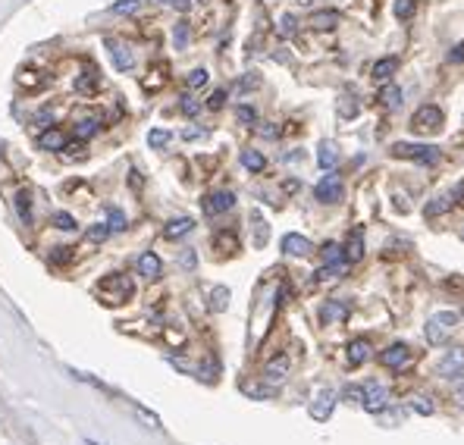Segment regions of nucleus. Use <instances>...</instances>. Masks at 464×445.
I'll return each mask as SVG.
<instances>
[{
	"instance_id": "obj_29",
	"label": "nucleus",
	"mask_w": 464,
	"mask_h": 445,
	"mask_svg": "<svg viewBox=\"0 0 464 445\" xmlns=\"http://www.w3.org/2000/svg\"><path fill=\"white\" fill-rule=\"evenodd\" d=\"M73 257H76V251L69 248V245H57V248L51 251V264H57V267H66Z\"/></svg>"
},
{
	"instance_id": "obj_35",
	"label": "nucleus",
	"mask_w": 464,
	"mask_h": 445,
	"mask_svg": "<svg viewBox=\"0 0 464 445\" xmlns=\"http://www.w3.org/2000/svg\"><path fill=\"white\" fill-rule=\"evenodd\" d=\"M148 145L157 148V150L167 148L170 145V132L167 129H151V132H148Z\"/></svg>"
},
{
	"instance_id": "obj_21",
	"label": "nucleus",
	"mask_w": 464,
	"mask_h": 445,
	"mask_svg": "<svg viewBox=\"0 0 464 445\" xmlns=\"http://www.w3.org/2000/svg\"><path fill=\"white\" fill-rule=\"evenodd\" d=\"M345 317H349V307L339 305V301H326L324 311H320V320L324 323H339V320H345Z\"/></svg>"
},
{
	"instance_id": "obj_39",
	"label": "nucleus",
	"mask_w": 464,
	"mask_h": 445,
	"mask_svg": "<svg viewBox=\"0 0 464 445\" xmlns=\"http://www.w3.org/2000/svg\"><path fill=\"white\" fill-rule=\"evenodd\" d=\"M418 414H433V401H427V395H414V404H411Z\"/></svg>"
},
{
	"instance_id": "obj_51",
	"label": "nucleus",
	"mask_w": 464,
	"mask_h": 445,
	"mask_svg": "<svg viewBox=\"0 0 464 445\" xmlns=\"http://www.w3.org/2000/svg\"><path fill=\"white\" fill-rule=\"evenodd\" d=\"M201 135H204L201 129H185V132H182V138H185V141H192V138H201Z\"/></svg>"
},
{
	"instance_id": "obj_42",
	"label": "nucleus",
	"mask_w": 464,
	"mask_h": 445,
	"mask_svg": "<svg viewBox=\"0 0 464 445\" xmlns=\"http://www.w3.org/2000/svg\"><path fill=\"white\" fill-rule=\"evenodd\" d=\"M107 235H110V226H107V222H98V226L88 229V238H91V242H104Z\"/></svg>"
},
{
	"instance_id": "obj_23",
	"label": "nucleus",
	"mask_w": 464,
	"mask_h": 445,
	"mask_svg": "<svg viewBox=\"0 0 464 445\" xmlns=\"http://www.w3.org/2000/svg\"><path fill=\"white\" fill-rule=\"evenodd\" d=\"M242 166H245V170H251V173H264L267 160H264V154H261V150L248 148V150H242Z\"/></svg>"
},
{
	"instance_id": "obj_45",
	"label": "nucleus",
	"mask_w": 464,
	"mask_h": 445,
	"mask_svg": "<svg viewBox=\"0 0 464 445\" xmlns=\"http://www.w3.org/2000/svg\"><path fill=\"white\" fill-rule=\"evenodd\" d=\"M257 82H261V78H257L254 73H251V76H245V78H242V82H239V91H248V88H257Z\"/></svg>"
},
{
	"instance_id": "obj_52",
	"label": "nucleus",
	"mask_w": 464,
	"mask_h": 445,
	"mask_svg": "<svg viewBox=\"0 0 464 445\" xmlns=\"http://www.w3.org/2000/svg\"><path fill=\"white\" fill-rule=\"evenodd\" d=\"M452 60H464V44H458V47L452 51Z\"/></svg>"
},
{
	"instance_id": "obj_50",
	"label": "nucleus",
	"mask_w": 464,
	"mask_h": 445,
	"mask_svg": "<svg viewBox=\"0 0 464 445\" xmlns=\"http://www.w3.org/2000/svg\"><path fill=\"white\" fill-rule=\"evenodd\" d=\"M170 6H176V10H188V6H192V0H170Z\"/></svg>"
},
{
	"instance_id": "obj_22",
	"label": "nucleus",
	"mask_w": 464,
	"mask_h": 445,
	"mask_svg": "<svg viewBox=\"0 0 464 445\" xmlns=\"http://www.w3.org/2000/svg\"><path fill=\"white\" fill-rule=\"evenodd\" d=\"M336 22H339V13H336V10H320V13H314V16H311V26L317 29V31H329V29H336Z\"/></svg>"
},
{
	"instance_id": "obj_9",
	"label": "nucleus",
	"mask_w": 464,
	"mask_h": 445,
	"mask_svg": "<svg viewBox=\"0 0 464 445\" xmlns=\"http://www.w3.org/2000/svg\"><path fill=\"white\" fill-rule=\"evenodd\" d=\"M408 357H411V348H408L405 342H396V345H389L386 352L380 354V364L383 367H389V370H398V367H405L408 364Z\"/></svg>"
},
{
	"instance_id": "obj_32",
	"label": "nucleus",
	"mask_w": 464,
	"mask_h": 445,
	"mask_svg": "<svg viewBox=\"0 0 464 445\" xmlns=\"http://www.w3.org/2000/svg\"><path fill=\"white\" fill-rule=\"evenodd\" d=\"M98 129H100L98 119H82V123L76 126V138H78V141H85V138H91V135L98 132Z\"/></svg>"
},
{
	"instance_id": "obj_54",
	"label": "nucleus",
	"mask_w": 464,
	"mask_h": 445,
	"mask_svg": "<svg viewBox=\"0 0 464 445\" xmlns=\"http://www.w3.org/2000/svg\"><path fill=\"white\" fill-rule=\"evenodd\" d=\"M461 238H464V229H461Z\"/></svg>"
},
{
	"instance_id": "obj_13",
	"label": "nucleus",
	"mask_w": 464,
	"mask_h": 445,
	"mask_svg": "<svg viewBox=\"0 0 464 445\" xmlns=\"http://www.w3.org/2000/svg\"><path fill=\"white\" fill-rule=\"evenodd\" d=\"M311 248H314V245H311L304 235H298V232L282 235V251H286L289 257H308Z\"/></svg>"
},
{
	"instance_id": "obj_49",
	"label": "nucleus",
	"mask_w": 464,
	"mask_h": 445,
	"mask_svg": "<svg viewBox=\"0 0 464 445\" xmlns=\"http://www.w3.org/2000/svg\"><path fill=\"white\" fill-rule=\"evenodd\" d=\"M345 399H349V401H361V386H349V389H345Z\"/></svg>"
},
{
	"instance_id": "obj_2",
	"label": "nucleus",
	"mask_w": 464,
	"mask_h": 445,
	"mask_svg": "<svg viewBox=\"0 0 464 445\" xmlns=\"http://www.w3.org/2000/svg\"><path fill=\"white\" fill-rule=\"evenodd\" d=\"M458 320H461V317L455 314V311L433 314V317L427 320V327H423V332H427V342H430V345H443V342L449 339V332L458 327Z\"/></svg>"
},
{
	"instance_id": "obj_4",
	"label": "nucleus",
	"mask_w": 464,
	"mask_h": 445,
	"mask_svg": "<svg viewBox=\"0 0 464 445\" xmlns=\"http://www.w3.org/2000/svg\"><path fill=\"white\" fill-rule=\"evenodd\" d=\"M361 404H364V411H371V414H380V411L389 404V392L371 379V383L361 386Z\"/></svg>"
},
{
	"instance_id": "obj_19",
	"label": "nucleus",
	"mask_w": 464,
	"mask_h": 445,
	"mask_svg": "<svg viewBox=\"0 0 464 445\" xmlns=\"http://www.w3.org/2000/svg\"><path fill=\"white\" fill-rule=\"evenodd\" d=\"M317 163H320V170H326V173L339 163V150H336L333 141H324V145L317 148Z\"/></svg>"
},
{
	"instance_id": "obj_1",
	"label": "nucleus",
	"mask_w": 464,
	"mask_h": 445,
	"mask_svg": "<svg viewBox=\"0 0 464 445\" xmlns=\"http://www.w3.org/2000/svg\"><path fill=\"white\" fill-rule=\"evenodd\" d=\"M98 295L107 301V305H123L135 295V282H132L129 273H107L104 280L98 282Z\"/></svg>"
},
{
	"instance_id": "obj_47",
	"label": "nucleus",
	"mask_w": 464,
	"mask_h": 445,
	"mask_svg": "<svg viewBox=\"0 0 464 445\" xmlns=\"http://www.w3.org/2000/svg\"><path fill=\"white\" fill-rule=\"evenodd\" d=\"M135 411H138V414L148 420V426H160V420H157V414H151V411H145V408H141V404H135Z\"/></svg>"
},
{
	"instance_id": "obj_7",
	"label": "nucleus",
	"mask_w": 464,
	"mask_h": 445,
	"mask_svg": "<svg viewBox=\"0 0 464 445\" xmlns=\"http://www.w3.org/2000/svg\"><path fill=\"white\" fill-rule=\"evenodd\" d=\"M107 53H110V60H113V66H116V73H129L132 66H135V60H132V51L125 44L120 41H113V38H107Z\"/></svg>"
},
{
	"instance_id": "obj_11",
	"label": "nucleus",
	"mask_w": 464,
	"mask_h": 445,
	"mask_svg": "<svg viewBox=\"0 0 464 445\" xmlns=\"http://www.w3.org/2000/svg\"><path fill=\"white\" fill-rule=\"evenodd\" d=\"M436 370L443 373V377H458L464 370V348H449L443 357H439Z\"/></svg>"
},
{
	"instance_id": "obj_5",
	"label": "nucleus",
	"mask_w": 464,
	"mask_h": 445,
	"mask_svg": "<svg viewBox=\"0 0 464 445\" xmlns=\"http://www.w3.org/2000/svg\"><path fill=\"white\" fill-rule=\"evenodd\" d=\"M342 192H345L342 179L333 176V173H329V176H324V179L317 182V185H314V198H317L320 204H336V201L342 198Z\"/></svg>"
},
{
	"instance_id": "obj_18",
	"label": "nucleus",
	"mask_w": 464,
	"mask_h": 445,
	"mask_svg": "<svg viewBox=\"0 0 464 445\" xmlns=\"http://www.w3.org/2000/svg\"><path fill=\"white\" fill-rule=\"evenodd\" d=\"M367 357H371V342H367V339H355V342H351V345H349V364H351V367H361Z\"/></svg>"
},
{
	"instance_id": "obj_16",
	"label": "nucleus",
	"mask_w": 464,
	"mask_h": 445,
	"mask_svg": "<svg viewBox=\"0 0 464 445\" xmlns=\"http://www.w3.org/2000/svg\"><path fill=\"white\" fill-rule=\"evenodd\" d=\"M342 254H345V264H358V260L364 257V232H361V229H355V232L349 235V245L342 248Z\"/></svg>"
},
{
	"instance_id": "obj_30",
	"label": "nucleus",
	"mask_w": 464,
	"mask_h": 445,
	"mask_svg": "<svg viewBox=\"0 0 464 445\" xmlns=\"http://www.w3.org/2000/svg\"><path fill=\"white\" fill-rule=\"evenodd\" d=\"M392 13H396L398 22H408L414 16V0H396V4H392Z\"/></svg>"
},
{
	"instance_id": "obj_8",
	"label": "nucleus",
	"mask_w": 464,
	"mask_h": 445,
	"mask_svg": "<svg viewBox=\"0 0 464 445\" xmlns=\"http://www.w3.org/2000/svg\"><path fill=\"white\" fill-rule=\"evenodd\" d=\"M235 208V195L232 192H210L204 198V213L207 217H217V213H226Z\"/></svg>"
},
{
	"instance_id": "obj_36",
	"label": "nucleus",
	"mask_w": 464,
	"mask_h": 445,
	"mask_svg": "<svg viewBox=\"0 0 464 445\" xmlns=\"http://www.w3.org/2000/svg\"><path fill=\"white\" fill-rule=\"evenodd\" d=\"M295 31H298V19H295L292 13H286V16L279 19V35H282V38H292Z\"/></svg>"
},
{
	"instance_id": "obj_28",
	"label": "nucleus",
	"mask_w": 464,
	"mask_h": 445,
	"mask_svg": "<svg viewBox=\"0 0 464 445\" xmlns=\"http://www.w3.org/2000/svg\"><path fill=\"white\" fill-rule=\"evenodd\" d=\"M380 104L389 107V110H396L398 104H402V91H398L396 85H386V88L380 91Z\"/></svg>"
},
{
	"instance_id": "obj_27",
	"label": "nucleus",
	"mask_w": 464,
	"mask_h": 445,
	"mask_svg": "<svg viewBox=\"0 0 464 445\" xmlns=\"http://www.w3.org/2000/svg\"><path fill=\"white\" fill-rule=\"evenodd\" d=\"M226 307H230V289H226V285H217V289L210 292V311L223 314Z\"/></svg>"
},
{
	"instance_id": "obj_17",
	"label": "nucleus",
	"mask_w": 464,
	"mask_h": 445,
	"mask_svg": "<svg viewBox=\"0 0 464 445\" xmlns=\"http://www.w3.org/2000/svg\"><path fill=\"white\" fill-rule=\"evenodd\" d=\"M38 148H44V150H63V148H69V138L60 129H53V126H51V129H47L41 138H38Z\"/></svg>"
},
{
	"instance_id": "obj_53",
	"label": "nucleus",
	"mask_w": 464,
	"mask_h": 445,
	"mask_svg": "<svg viewBox=\"0 0 464 445\" xmlns=\"http://www.w3.org/2000/svg\"><path fill=\"white\" fill-rule=\"evenodd\" d=\"M295 4H298V6H311L314 0H295Z\"/></svg>"
},
{
	"instance_id": "obj_14",
	"label": "nucleus",
	"mask_w": 464,
	"mask_h": 445,
	"mask_svg": "<svg viewBox=\"0 0 464 445\" xmlns=\"http://www.w3.org/2000/svg\"><path fill=\"white\" fill-rule=\"evenodd\" d=\"M138 273L145 276V280H160V276H163V260L157 257L154 251H145L138 257Z\"/></svg>"
},
{
	"instance_id": "obj_41",
	"label": "nucleus",
	"mask_w": 464,
	"mask_h": 445,
	"mask_svg": "<svg viewBox=\"0 0 464 445\" xmlns=\"http://www.w3.org/2000/svg\"><path fill=\"white\" fill-rule=\"evenodd\" d=\"M179 110H182L185 116H195V113H198V110H201V104H198V101H195V98H188V94H185V98L179 101Z\"/></svg>"
},
{
	"instance_id": "obj_40",
	"label": "nucleus",
	"mask_w": 464,
	"mask_h": 445,
	"mask_svg": "<svg viewBox=\"0 0 464 445\" xmlns=\"http://www.w3.org/2000/svg\"><path fill=\"white\" fill-rule=\"evenodd\" d=\"M223 107H226V91L217 88V91L207 98V110H223Z\"/></svg>"
},
{
	"instance_id": "obj_38",
	"label": "nucleus",
	"mask_w": 464,
	"mask_h": 445,
	"mask_svg": "<svg viewBox=\"0 0 464 445\" xmlns=\"http://www.w3.org/2000/svg\"><path fill=\"white\" fill-rule=\"evenodd\" d=\"M235 119H239V123H245V126H251L257 119V113H254V107L242 104V107H235Z\"/></svg>"
},
{
	"instance_id": "obj_43",
	"label": "nucleus",
	"mask_w": 464,
	"mask_h": 445,
	"mask_svg": "<svg viewBox=\"0 0 464 445\" xmlns=\"http://www.w3.org/2000/svg\"><path fill=\"white\" fill-rule=\"evenodd\" d=\"M141 6V0H116L113 4V13H135Z\"/></svg>"
},
{
	"instance_id": "obj_24",
	"label": "nucleus",
	"mask_w": 464,
	"mask_h": 445,
	"mask_svg": "<svg viewBox=\"0 0 464 445\" xmlns=\"http://www.w3.org/2000/svg\"><path fill=\"white\" fill-rule=\"evenodd\" d=\"M398 69V60L396 57H383L373 63V78H380V82H386V78H392V73Z\"/></svg>"
},
{
	"instance_id": "obj_37",
	"label": "nucleus",
	"mask_w": 464,
	"mask_h": 445,
	"mask_svg": "<svg viewBox=\"0 0 464 445\" xmlns=\"http://www.w3.org/2000/svg\"><path fill=\"white\" fill-rule=\"evenodd\" d=\"M107 217H110V229H113V232L125 229V213H123L120 208H110V210H107Z\"/></svg>"
},
{
	"instance_id": "obj_31",
	"label": "nucleus",
	"mask_w": 464,
	"mask_h": 445,
	"mask_svg": "<svg viewBox=\"0 0 464 445\" xmlns=\"http://www.w3.org/2000/svg\"><path fill=\"white\" fill-rule=\"evenodd\" d=\"M53 226L63 229V232H73V229H78V222L73 213H66V210H60V213H53Z\"/></svg>"
},
{
	"instance_id": "obj_20",
	"label": "nucleus",
	"mask_w": 464,
	"mask_h": 445,
	"mask_svg": "<svg viewBox=\"0 0 464 445\" xmlns=\"http://www.w3.org/2000/svg\"><path fill=\"white\" fill-rule=\"evenodd\" d=\"M192 229H195V220H192V217H176V220L167 222L163 235H167V238H182V235L192 232Z\"/></svg>"
},
{
	"instance_id": "obj_3",
	"label": "nucleus",
	"mask_w": 464,
	"mask_h": 445,
	"mask_svg": "<svg viewBox=\"0 0 464 445\" xmlns=\"http://www.w3.org/2000/svg\"><path fill=\"white\" fill-rule=\"evenodd\" d=\"M392 154L396 157H411V160H418V163H436L439 160V148H433V145H408V141L392 145Z\"/></svg>"
},
{
	"instance_id": "obj_6",
	"label": "nucleus",
	"mask_w": 464,
	"mask_h": 445,
	"mask_svg": "<svg viewBox=\"0 0 464 445\" xmlns=\"http://www.w3.org/2000/svg\"><path fill=\"white\" fill-rule=\"evenodd\" d=\"M439 126H443V110L439 107H433V104H427V107H421L418 113H414V119H411V129L414 132H436Z\"/></svg>"
},
{
	"instance_id": "obj_34",
	"label": "nucleus",
	"mask_w": 464,
	"mask_h": 445,
	"mask_svg": "<svg viewBox=\"0 0 464 445\" xmlns=\"http://www.w3.org/2000/svg\"><path fill=\"white\" fill-rule=\"evenodd\" d=\"M207 69H192V73H188V78H185V85L192 91H198V88H204V85H207Z\"/></svg>"
},
{
	"instance_id": "obj_48",
	"label": "nucleus",
	"mask_w": 464,
	"mask_h": 445,
	"mask_svg": "<svg viewBox=\"0 0 464 445\" xmlns=\"http://www.w3.org/2000/svg\"><path fill=\"white\" fill-rule=\"evenodd\" d=\"M195 264H198V257H195V251H192V248L182 251V267H185V270H195Z\"/></svg>"
},
{
	"instance_id": "obj_12",
	"label": "nucleus",
	"mask_w": 464,
	"mask_h": 445,
	"mask_svg": "<svg viewBox=\"0 0 464 445\" xmlns=\"http://www.w3.org/2000/svg\"><path fill=\"white\" fill-rule=\"evenodd\" d=\"M286 377H289V357L286 354L270 357V361H267V367H264V379H267V383L279 386V383H286Z\"/></svg>"
},
{
	"instance_id": "obj_26",
	"label": "nucleus",
	"mask_w": 464,
	"mask_h": 445,
	"mask_svg": "<svg viewBox=\"0 0 464 445\" xmlns=\"http://www.w3.org/2000/svg\"><path fill=\"white\" fill-rule=\"evenodd\" d=\"M16 213H19V220L26 222H31V195L22 188V192H16Z\"/></svg>"
},
{
	"instance_id": "obj_15",
	"label": "nucleus",
	"mask_w": 464,
	"mask_h": 445,
	"mask_svg": "<svg viewBox=\"0 0 464 445\" xmlns=\"http://www.w3.org/2000/svg\"><path fill=\"white\" fill-rule=\"evenodd\" d=\"M76 91L82 94V98H94V94L100 91V73H94V69H85L82 76H76Z\"/></svg>"
},
{
	"instance_id": "obj_33",
	"label": "nucleus",
	"mask_w": 464,
	"mask_h": 445,
	"mask_svg": "<svg viewBox=\"0 0 464 445\" xmlns=\"http://www.w3.org/2000/svg\"><path fill=\"white\" fill-rule=\"evenodd\" d=\"M188 35H192V31H188V22H176V29H172V44H176L179 51H185Z\"/></svg>"
},
{
	"instance_id": "obj_10",
	"label": "nucleus",
	"mask_w": 464,
	"mask_h": 445,
	"mask_svg": "<svg viewBox=\"0 0 464 445\" xmlns=\"http://www.w3.org/2000/svg\"><path fill=\"white\" fill-rule=\"evenodd\" d=\"M333 408H336V392H333V389H320L317 399L311 401V417L314 420H329Z\"/></svg>"
},
{
	"instance_id": "obj_25",
	"label": "nucleus",
	"mask_w": 464,
	"mask_h": 445,
	"mask_svg": "<svg viewBox=\"0 0 464 445\" xmlns=\"http://www.w3.org/2000/svg\"><path fill=\"white\" fill-rule=\"evenodd\" d=\"M251 222H254V245H257V248H264L267 238H270V226H267V220L257 210L251 213Z\"/></svg>"
},
{
	"instance_id": "obj_44",
	"label": "nucleus",
	"mask_w": 464,
	"mask_h": 445,
	"mask_svg": "<svg viewBox=\"0 0 464 445\" xmlns=\"http://www.w3.org/2000/svg\"><path fill=\"white\" fill-rule=\"evenodd\" d=\"M339 113H342V116H355V113H358L355 98H349V94H345V98L339 101Z\"/></svg>"
},
{
	"instance_id": "obj_46",
	"label": "nucleus",
	"mask_w": 464,
	"mask_h": 445,
	"mask_svg": "<svg viewBox=\"0 0 464 445\" xmlns=\"http://www.w3.org/2000/svg\"><path fill=\"white\" fill-rule=\"evenodd\" d=\"M257 135H264V138H277L279 129L277 126H270V123H264V126H257Z\"/></svg>"
}]
</instances>
